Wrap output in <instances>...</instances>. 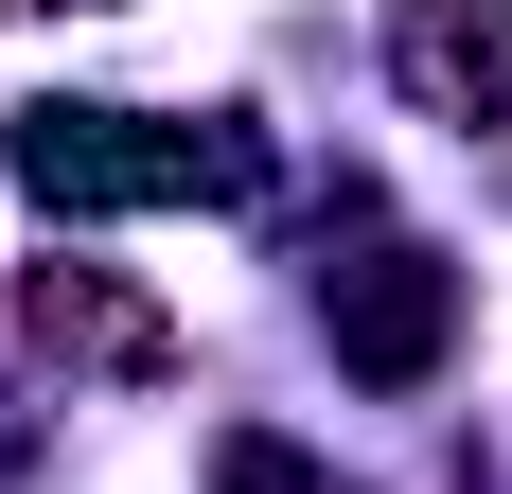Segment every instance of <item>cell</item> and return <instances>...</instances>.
<instances>
[{"label": "cell", "instance_id": "1", "mask_svg": "<svg viewBox=\"0 0 512 494\" xmlns=\"http://www.w3.org/2000/svg\"><path fill=\"white\" fill-rule=\"evenodd\" d=\"M18 195L36 212H159V195H265V142H230V124H142V106H71L36 89L18 106Z\"/></svg>", "mask_w": 512, "mask_h": 494}, {"label": "cell", "instance_id": "2", "mask_svg": "<svg viewBox=\"0 0 512 494\" xmlns=\"http://www.w3.org/2000/svg\"><path fill=\"white\" fill-rule=\"evenodd\" d=\"M318 336H336L354 389H442V353H460V265H442V247H371V265H336Z\"/></svg>", "mask_w": 512, "mask_h": 494}, {"label": "cell", "instance_id": "3", "mask_svg": "<svg viewBox=\"0 0 512 494\" xmlns=\"http://www.w3.org/2000/svg\"><path fill=\"white\" fill-rule=\"evenodd\" d=\"M389 71L442 124H512V0H407L389 18Z\"/></svg>", "mask_w": 512, "mask_h": 494}, {"label": "cell", "instance_id": "4", "mask_svg": "<svg viewBox=\"0 0 512 494\" xmlns=\"http://www.w3.org/2000/svg\"><path fill=\"white\" fill-rule=\"evenodd\" d=\"M18 318H36L53 353H106V371H177V336H159L106 265H36V283H18Z\"/></svg>", "mask_w": 512, "mask_h": 494}, {"label": "cell", "instance_id": "5", "mask_svg": "<svg viewBox=\"0 0 512 494\" xmlns=\"http://www.w3.org/2000/svg\"><path fill=\"white\" fill-rule=\"evenodd\" d=\"M212 494H336V477H318L283 424H212Z\"/></svg>", "mask_w": 512, "mask_h": 494}]
</instances>
